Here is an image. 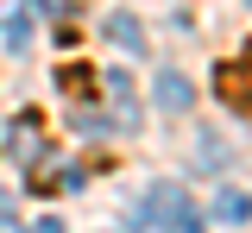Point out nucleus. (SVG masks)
I'll return each instance as SVG.
<instances>
[{
	"instance_id": "39448f33",
	"label": "nucleus",
	"mask_w": 252,
	"mask_h": 233,
	"mask_svg": "<svg viewBox=\"0 0 252 233\" xmlns=\"http://www.w3.org/2000/svg\"><path fill=\"white\" fill-rule=\"evenodd\" d=\"M107 38L126 44V51H145V32H139V19H132V13H114V19H107Z\"/></svg>"
},
{
	"instance_id": "6e6552de",
	"label": "nucleus",
	"mask_w": 252,
	"mask_h": 233,
	"mask_svg": "<svg viewBox=\"0 0 252 233\" xmlns=\"http://www.w3.org/2000/svg\"><path fill=\"white\" fill-rule=\"evenodd\" d=\"M0 233H19V221H13V214H6V208H0Z\"/></svg>"
},
{
	"instance_id": "20e7f679",
	"label": "nucleus",
	"mask_w": 252,
	"mask_h": 233,
	"mask_svg": "<svg viewBox=\"0 0 252 233\" xmlns=\"http://www.w3.org/2000/svg\"><path fill=\"white\" fill-rule=\"evenodd\" d=\"M215 214L227 221V227H240V221H252V196H246V189H220Z\"/></svg>"
},
{
	"instance_id": "7ed1b4c3",
	"label": "nucleus",
	"mask_w": 252,
	"mask_h": 233,
	"mask_svg": "<svg viewBox=\"0 0 252 233\" xmlns=\"http://www.w3.org/2000/svg\"><path fill=\"white\" fill-rule=\"evenodd\" d=\"M220 101H233L240 114L252 107V76H246V69H227V63H220Z\"/></svg>"
},
{
	"instance_id": "423d86ee",
	"label": "nucleus",
	"mask_w": 252,
	"mask_h": 233,
	"mask_svg": "<svg viewBox=\"0 0 252 233\" xmlns=\"http://www.w3.org/2000/svg\"><path fill=\"white\" fill-rule=\"evenodd\" d=\"M38 6H44L51 19H63V13H69V0H38Z\"/></svg>"
},
{
	"instance_id": "1a4fd4ad",
	"label": "nucleus",
	"mask_w": 252,
	"mask_h": 233,
	"mask_svg": "<svg viewBox=\"0 0 252 233\" xmlns=\"http://www.w3.org/2000/svg\"><path fill=\"white\" fill-rule=\"evenodd\" d=\"M32 233H63V221H38V227H32Z\"/></svg>"
},
{
	"instance_id": "0eeeda50",
	"label": "nucleus",
	"mask_w": 252,
	"mask_h": 233,
	"mask_svg": "<svg viewBox=\"0 0 252 233\" xmlns=\"http://www.w3.org/2000/svg\"><path fill=\"white\" fill-rule=\"evenodd\" d=\"M13 13H26V0H0V19H13Z\"/></svg>"
},
{
	"instance_id": "f257e3e1",
	"label": "nucleus",
	"mask_w": 252,
	"mask_h": 233,
	"mask_svg": "<svg viewBox=\"0 0 252 233\" xmlns=\"http://www.w3.org/2000/svg\"><path fill=\"white\" fill-rule=\"evenodd\" d=\"M152 208H164V221H170V227L195 233V208H189V196H183V189H152Z\"/></svg>"
},
{
	"instance_id": "f03ea898",
	"label": "nucleus",
	"mask_w": 252,
	"mask_h": 233,
	"mask_svg": "<svg viewBox=\"0 0 252 233\" xmlns=\"http://www.w3.org/2000/svg\"><path fill=\"white\" fill-rule=\"evenodd\" d=\"M189 101H195V95H189V82L177 76V69H164V76H158V107H164V114H183Z\"/></svg>"
}]
</instances>
